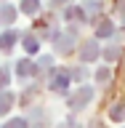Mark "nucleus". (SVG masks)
Instances as JSON below:
<instances>
[{
	"instance_id": "nucleus-1",
	"label": "nucleus",
	"mask_w": 125,
	"mask_h": 128,
	"mask_svg": "<svg viewBox=\"0 0 125 128\" xmlns=\"http://www.w3.org/2000/svg\"><path fill=\"white\" fill-rule=\"evenodd\" d=\"M91 96H93V91H91V88H80L77 94L69 99V107H72V110H80L83 104H88V102H91Z\"/></svg>"
},
{
	"instance_id": "nucleus-2",
	"label": "nucleus",
	"mask_w": 125,
	"mask_h": 128,
	"mask_svg": "<svg viewBox=\"0 0 125 128\" xmlns=\"http://www.w3.org/2000/svg\"><path fill=\"white\" fill-rule=\"evenodd\" d=\"M67 83H69V75H67V72H56L53 80H51V88H56V91H64V88H67Z\"/></svg>"
},
{
	"instance_id": "nucleus-3",
	"label": "nucleus",
	"mask_w": 125,
	"mask_h": 128,
	"mask_svg": "<svg viewBox=\"0 0 125 128\" xmlns=\"http://www.w3.org/2000/svg\"><path fill=\"white\" fill-rule=\"evenodd\" d=\"M109 118L112 120H125V104H115L109 110Z\"/></svg>"
},
{
	"instance_id": "nucleus-4",
	"label": "nucleus",
	"mask_w": 125,
	"mask_h": 128,
	"mask_svg": "<svg viewBox=\"0 0 125 128\" xmlns=\"http://www.w3.org/2000/svg\"><path fill=\"white\" fill-rule=\"evenodd\" d=\"M11 104H13V96L11 94H0V115L11 110Z\"/></svg>"
},
{
	"instance_id": "nucleus-5",
	"label": "nucleus",
	"mask_w": 125,
	"mask_h": 128,
	"mask_svg": "<svg viewBox=\"0 0 125 128\" xmlns=\"http://www.w3.org/2000/svg\"><path fill=\"white\" fill-rule=\"evenodd\" d=\"M13 40H16L13 32H5V35L0 38V46H3V48H11V46H13Z\"/></svg>"
},
{
	"instance_id": "nucleus-6",
	"label": "nucleus",
	"mask_w": 125,
	"mask_h": 128,
	"mask_svg": "<svg viewBox=\"0 0 125 128\" xmlns=\"http://www.w3.org/2000/svg\"><path fill=\"white\" fill-rule=\"evenodd\" d=\"M37 6H40V3H37V0H24V11H27V14H35V11H37Z\"/></svg>"
},
{
	"instance_id": "nucleus-7",
	"label": "nucleus",
	"mask_w": 125,
	"mask_h": 128,
	"mask_svg": "<svg viewBox=\"0 0 125 128\" xmlns=\"http://www.w3.org/2000/svg\"><path fill=\"white\" fill-rule=\"evenodd\" d=\"M32 70H35V67H32V62H19V75H29Z\"/></svg>"
},
{
	"instance_id": "nucleus-8",
	"label": "nucleus",
	"mask_w": 125,
	"mask_h": 128,
	"mask_svg": "<svg viewBox=\"0 0 125 128\" xmlns=\"http://www.w3.org/2000/svg\"><path fill=\"white\" fill-rule=\"evenodd\" d=\"M0 19H3V22H11V19H13V8H0Z\"/></svg>"
},
{
	"instance_id": "nucleus-9",
	"label": "nucleus",
	"mask_w": 125,
	"mask_h": 128,
	"mask_svg": "<svg viewBox=\"0 0 125 128\" xmlns=\"http://www.w3.org/2000/svg\"><path fill=\"white\" fill-rule=\"evenodd\" d=\"M96 56V46H85L83 48V59H93Z\"/></svg>"
},
{
	"instance_id": "nucleus-10",
	"label": "nucleus",
	"mask_w": 125,
	"mask_h": 128,
	"mask_svg": "<svg viewBox=\"0 0 125 128\" xmlns=\"http://www.w3.org/2000/svg\"><path fill=\"white\" fill-rule=\"evenodd\" d=\"M24 46H27V51H37V40H35V38H27V40H24Z\"/></svg>"
},
{
	"instance_id": "nucleus-11",
	"label": "nucleus",
	"mask_w": 125,
	"mask_h": 128,
	"mask_svg": "<svg viewBox=\"0 0 125 128\" xmlns=\"http://www.w3.org/2000/svg\"><path fill=\"white\" fill-rule=\"evenodd\" d=\"M5 128H27V123H24V120H11Z\"/></svg>"
},
{
	"instance_id": "nucleus-12",
	"label": "nucleus",
	"mask_w": 125,
	"mask_h": 128,
	"mask_svg": "<svg viewBox=\"0 0 125 128\" xmlns=\"http://www.w3.org/2000/svg\"><path fill=\"white\" fill-rule=\"evenodd\" d=\"M112 32V24H101V27H99V35H109Z\"/></svg>"
},
{
	"instance_id": "nucleus-13",
	"label": "nucleus",
	"mask_w": 125,
	"mask_h": 128,
	"mask_svg": "<svg viewBox=\"0 0 125 128\" xmlns=\"http://www.w3.org/2000/svg\"><path fill=\"white\" fill-rule=\"evenodd\" d=\"M5 83H8V72H5V70H0V88L5 86Z\"/></svg>"
}]
</instances>
